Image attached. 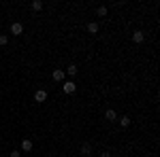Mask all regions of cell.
Returning <instances> with one entry per match:
<instances>
[{
    "mask_svg": "<svg viewBox=\"0 0 160 157\" xmlns=\"http://www.w3.org/2000/svg\"><path fill=\"white\" fill-rule=\"evenodd\" d=\"M11 34H13V36H19V34H24V25L19 24V21H13V24H11Z\"/></svg>",
    "mask_w": 160,
    "mask_h": 157,
    "instance_id": "6da1fadb",
    "label": "cell"
},
{
    "mask_svg": "<svg viewBox=\"0 0 160 157\" xmlns=\"http://www.w3.org/2000/svg\"><path fill=\"white\" fill-rule=\"evenodd\" d=\"M62 89H64V94H68V96H71V94L77 91V85H75V81H66V83L62 85Z\"/></svg>",
    "mask_w": 160,
    "mask_h": 157,
    "instance_id": "7a4b0ae2",
    "label": "cell"
},
{
    "mask_svg": "<svg viewBox=\"0 0 160 157\" xmlns=\"http://www.w3.org/2000/svg\"><path fill=\"white\" fill-rule=\"evenodd\" d=\"M143 40H145V32H143V30H135V32H132V43L141 45Z\"/></svg>",
    "mask_w": 160,
    "mask_h": 157,
    "instance_id": "3957f363",
    "label": "cell"
},
{
    "mask_svg": "<svg viewBox=\"0 0 160 157\" xmlns=\"http://www.w3.org/2000/svg\"><path fill=\"white\" fill-rule=\"evenodd\" d=\"M64 76H66V72H64L62 68H56V70L51 72V79H53L56 83H60V81H64Z\"/></svg>",
    "mask_w": 160,
    "mask_h": 157,
    "instance_id": "277c9868",
    "label": "cell"
},
{
    "mask_svg": "<svg viewBox=\"0 0 160 157\" xmlns=\"http://www.w3.org/2000/svg\"><path fill=\"white\" fill-rule=\"evenodd\" d=\"M47 100V91L45 89H38L37 94H34V102H45Z\"/></svg>",
    "mask_w": 160,
    "mask_h": 157,
    "instance_id": "5b68a950",
    "label": "cell"
},
{
    "mask_svg": "<svg viewBox=\"0 0 160 157\" xmlns=\"http://www.w3.org/2000/svg\"><path fill=\"white\" fill-rule=\"evenodd\" d=\"M22 151H26V153L32 151V140H30V138H24V140H22Z\"/></svg>",
    "mask_w": 160,
    "mask_h": 157,
    "instance_id": "8992f818",
    "label": "cell"
},
{
    "mask_svg": "<svg viewBox=\"0 0 160 157\" xmlns=\"http://www.w3.org/2000/svg\"><path fill=\"white\" fill-rule=\"evenodd\" d=\"M105 119L107 121H118V113H115L113 109H109L107 113H105Z\"/></svg>",
    "mask_w": 160,
    "mask_h": 157,
    "instance_id": "52a82bcc",
    "label": "cell"
},
{
    "mask_svg": "<svg viewBox=\"0 0 160 157\" xmlns=\"http://www.w3.org/2000/svg\"><path fill=\"white\" fill-rule=\"evenodd\" d=\"M90 153H92V145L90 142H83L81 145V155H90Z\"/></svg>",
    "mask_w": 160,
    "mask_h": 157,
    "instance_id": "ba28073f",
    "label": "cell"
},
{
    "mask_svg": "<svg viewBox=\"0 0 160 157\" xmlns=\"http://www.w3.org/2000/svg\"><path fill=\"white\" fill-rule=\"evenodd\" d=\"M88 32H90V34H96V32H98V24H96V21H90V24H88Z\"/></svg>",
    "mask_w": 160,
    "mask_h": 157,
    "instance_id": "9c48e42d",
    "label": "cell"
},
{
    "mask_svg": "<svg viewBox=\"0 0 160 157\" xmlns=\"http://www.w3.org/2000/svg\"><path fill=\"white\" fill-rule=\"evenodd\" d=\"M118 121H120L122 127H128V125H130V117H126V115H124V117H118Z\"/></svg>",
    "mask_w": 160,
    "mask_h": 157,
    "instance_id": "30bf717a",
    "label": "cell"
},
{
    "mask_svg": "<svg viewBox=\"0 0 160 157\" xmlns=\"http://www.w3.org/2000/svg\"><path fill=\"white\" fill-rule=\"evenodd\" d=\"M64 72H66V74H71V76H75V74H77V66H75V64L66 66V70H64Z\"/></svg>",
    "mask_w": 160,
    "mask_h": 157,
    "instance_id": "8fae6325",
    "label": "cell"
},
{
    "mask_svg": "<svg viewBox=\"0 0 160 157\" xmlns=\"http://www.w3.org/2000/svg\"><path fill=\"white\" fill-rule=\"evenodd\" d=\"M107 7H98V9H96V15H98V17H107Z\"/></svg>",
    "mask_w": 160,
    "mask_h": 157,
    "instance_id": "7c38bea8",
    "label": "cell"
},
{
    "mask_svg": "<svg viewBox=\"0 0 160 157\" xmlns=\"http://www.w3.org/2000/svg\"><path fill=\"white\" fill-rule=\"evenodd\" d=\"M43 7H45V4H43L41 0H34V2H32V9H34V11H43Z\"/></svg>",
    "mask_w": 160,
    "mask_h": 157,
    "instance_id": "4fadbf2b",
    "label": "cell"
},
{
    "mask_svg": "<svg viewBox=\"0 0 160 157\" xmlns=\"http://www.w3.org/2000/svg\"><path fill=\"white\" fill-rule=\"evenodd\" d=\"M9 43V36L7 34H0V45H7Z\"/></svg>",
    "mask_w": 160,
    "mask_h": 157,
    "instance_id": "5bb4252c",
    "label": "cell"
},
{
    "mask_svg": "<svg viewBox=\"0 0 160 157\" xmlns=\"http://www.w3.org/2000/svg\"><path fill=\"white\" fill-rule=\"evenodd\" d=\"M11 157H22V151H11Z\"/></svg>",
    "mask_w": 160,
    "mask_h": 157,
    "instance_id": "9a60e30c",
    "label": "cell"
},
{
    "mask_svg": "<svg viewBox=\"0 0 160 157\" xmlns=\"http://www.w3.org/2000/svg\"><path fill=\"white\" fill-rule=\"evenodd\" d=\"M100 157H111V153H109V151H102V153H100Z\"/></svg>",
    "mask_w": 160,
    "mask_h": 157,
    "instance_id": "2e32d148",
    "label": "cell"
}]
</instances>
